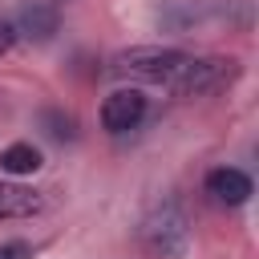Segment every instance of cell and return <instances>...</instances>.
I'll use <instances>...</instances> for the list:
<instances>
[{
    "label": "cell",
    "mask_w": 259,
    "mask_h": 259,
    "mask_svg": "<svg viewBox=\"0 0 259 259\" xmlns=\"http://www.w3.org/2000/svg\"><path fill=\"white\" fill-rule=\"evenodd\" d=\"M0 259H32V247L24 239H12V243H0Z\"/></svg>",
    "instance_id": "cell-10"
},
{
    "label": "cell",
    "mask_w": 259,
    "mask_h": 259,
    "mask_svg": "<svg viewBox=\"0 0 259 259\" xmlns=\"http://www.w3.org/2000/svg\"><path fill=\"white\" fill-rule=\"evenodd\" d=\"M142 247L154 259H182L190 247V227L178 202H162L142 219Z\"/></svg>",
    "instance_id": "cell-2"
},
{
    "label": "cell",
    "mask_w": 259,
    "mask_h": 259,
    "mask_svg": "<svg viewBox=\"0 0 259 259\" xmlns=\"http://www.w3.org/2000/svg\"><path fill=\"white\" fill-rule=\"evenodd\" d=\"M251 178L243 174V170H235V166H219V170H210L206 174V194L219 202V206H243L247 198H251Z\"/></svg>",
    "instance_id": "cell-6"
},
{
    "label": "cell",
    "mask_w": 259,
    "mask_h": 259,
    "mask_svg": "<svg viewBox=\"0 0 259 259\" xmlns=\"http://www.w3.org/2000/svg\"><path fill=\"white\" fill-rule=\"evenodd\" d=\"M45 166V154L32 146V142H12L0 150V170L4 174H36Z\"/></svg>",
    "instance_id": "cell-8"
},
{
    "label": "cell",
    "mask_w": 259,
    "mask_h": 259,
    "mask_svg": "<svg viewBox=\"0 0 259 259\" xmlns=\"http://www.w3.org/2000/svg\"><path fill=\"white\" fill-rule=\"evenodd\" d=\"M12 45H16V28L0 16V57H4V53H12Z\"/></svg>",
    "instance_id": "cell-11"
},
{
    "label": "cell",
    "mask_w": 259,
    "mask_h": 259,
    "mask_svg": "<svg viewBox=\"0 0 259 259\" xmlns=\"http://www.w3.org/2000/svg\"><path fill=\"white\" fill-rule=\"evenodd\" d=\"M146 117V93L142 89H113L101 101V125L105 134H130Z\"/></svg>",
    "instance_id": "cell-3"
},
{
    "label": "cell",
    "mask_w": 259,
    "mask_h": 259,
    "mask_svg": "<svg viewBox=\"0 0 259 259\" xmlns=\"http://www.w3.org/2000/svg\"><path fill=\"white\" fill-rule=\"evenodd\" d=\"M109 73L150 81V85H166L182 97H198V93L227 89L239 77V61H231V57H190L182 49H162V45H134V49L113 53Z\"/></svg>",
    "instance_id": "cell-1"
},
{
    "label": "cell",
    "mask_w": 259,
    "mask_h": 259,
    "mask_svg": "<svg viewBox=\"0 0 259 259\" xmlns=\"http://www.w3.org/2000/svg\"><path fill=\"white\" fill-rule=\"evenodd\" d=\"M36 210H45V194L40 190L0 178V219H28Z\"/></svg>",
    "instance_id": "cell-7"
},
{
    "label": "cell",
    "mask_w": 259,
    "mask_h": 259,
    "mask_svg": "<svg viewBox=\"0 0 259 259\" xmlns=\"http://www.w3.org/2000/svg\"><path fill=\"white\" fill-rule=\"evenodd\" d=\"M210 16H219V0H162L154 12L162 32H190Z\"/></svg>",
    "instance_id": "cell-4"
},
{
    "label": "cell",
    "mask_w": 259,
    "mask_h": 259,
    "mask_svg": "<svg viewBox=\"0 0 259 259\" xmlns=\"http://www.w3.org/2000/svg\"><path fill=\"white\" fill-rule=\"evenodd\" d=\"M40 125H45V134L53 142H73L77 138V117L65 113V109H45L40 113Z\"/></svg>",
    "instance_id": "cell-9"
},
{
    "label": "cell",
    "mask_w": 259,
    "mask_h": 259,
    "mask_svg": "<svg viewBox=\"0 0 259 259\" xmlns=\"http://www.w3.org/2000/svg\"><path fill=\"white\" fill-rule=\"evenodd\" d=\"M57 24H61L57 4H49V0H20L12 28H16V36H24L32 45H49L57 36Z\"/></svg>",
    "instance_id": "cell-5"
}]
</instances>
